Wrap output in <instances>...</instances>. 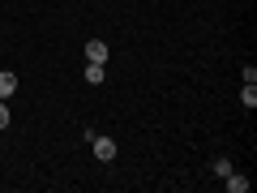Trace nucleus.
Here are the masks:
<instances>
[{
  "label": "nucleus",
  "instance_id": "6",
  "mask_svg": "<svg viewBox=\"0 0 257 193\" xmlns=\"http://www.w3.org/2000/svg\"><path fill=\"white\" fill-rule=\"evenodd\" d=\"M210 172H214V176H227V172H231V159H227V155H214Z\"/></svg>",
  "mask_w": 257,
  "mask_h": 193
},
{
  "label": "nucleus",
  "instance_id": "2",
  "mask_svg": "<svg viewBox=\"0 0 257 193\" xmlns=\"http://www.w3.org/2000/svg\"><path fill=\"white\" fill-rule=\"evenodd\" d=\"M86 56H90V64H107V43L103 39H90L86 43Z\"/></svg>",
  "mask_w": 257,
  "mask_h": 193
},
{
  "label": "nucleus",
  "instance_id": "1",
  "mask_svg": "<svg viewBox=\"0 0 257 193\" xmlns=\"http://www.w3.org/2000/svg\"><path fill=\"white\" fill-rule=\"evenodd\" d=\"M90 146H94V159H99V163H111V159H116V142L111 138H94Z\"/></svg>",
  "mask_w": 257,
  "mask_h": 193
},
{
  "label": "nucleus",
  "instance_id": "7",
  "mask_svg": "<svg viewBox=\"0 0 257 193\" xmlns=\"http://www.w3.org/2000/svg\"><path fill=\"white\" fill-rule=\"evenodd\" d=\"M86 82H90V86L103 82V64H86Z\"/></svg>",
  "mask_w": 257,
  "mask_h": 193
},
{
  "label": "nucleus",
  "instance_id": "8",
  "mask_svg": "<svg viewBox=\"0 0 257 193\" xmlns=\"http://www.w3.org/2000/svg\"><path fill=\"white\" fill-rule=\"evenodd\" d=\"M9 129V99H0V133Z\"/></svg>",
  "mask_w": 257,
  "mask_h": 193
},
{
  "label": "nucleus",
  "instance_id": "4",
  "mask_svg": "<svg viewBox=\"0 0 257 193\" xmlns=\"http://www.w3.org/2000/svg\"><path fill=\"white\" fill-rule=\"evenodd\" d=\"M13 90H18V77H13L9 69H5V73H0V99H9Z\"/></svg>",
  "mask_w": 257,
  "mask_h": 193
},
{
  "label": "nucleus",
  "instance_id": "5",
  "mask_svg": "<svg viewBox=\"0 0 257 193\" xmlns=\"http://www.w3.org/2000/svg\"><path fill=\"white\" fill-rule=\"evenodd\" d=\"M240 103L253 112V108H257V86H248V82H244V90H240Z\"/></svg>",
  "mask_w": 257,
  "mask_h": 193
},
{
  "label": "nucleus",
  "instance_id": "3",
  "mask_svg": "<svg viewBox=\"0 0 257 193\" xmlns=\"http://www.w3.org/2000/svg\"><path fill=\"white\" fill-rule=\"evenodd\" d=\"M223 180H227V189H231V193H248V176H240V172H227Z\"/></svg>",
  "mask_w": 257,
  "mask_h": 193
}]
</instances>
